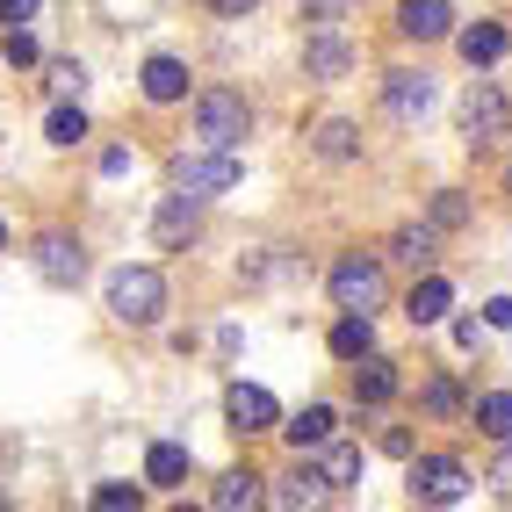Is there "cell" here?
Segmentation results:
<instances>
[{
  "mask_svg": "<svg viewBox=\"0 0 512 512\" xmlns=\"http://www.w3.org/2000/svg\"><path fill=\"white\" fill-rule=\"evenodd\" d=\"M145 476H152V484H181V476H188V448H174V440H159V448L145 455Z\"/></svg>",
  "mask_w": 512,
  "mask_h": 512,
  "instance_id": "obj_23",
  "label": "cell"
},
{
  "mask_svg": "<svg viewBox=\"0 0 512 512\" xmlns=\"http://www.w3.org/2000/svg\"><path fill=\"white\" fill-rule=\"evenodd\" d=\"M282 433H289V448H296V455H303V448H325V440L339 433V412H332V404H303V412H296Z\"/></svg>",
  "mask_w": 512,
  "mask_h": 512,
  "instance_id": "obj_15",
  "label": "cell"
},
{
  "mask_svg": "<svg viewBox=\"0 0 512 512\" xmlns=\"http://www.w3.org/2000/svg\"><path fill=\"white\" fill-rule=\"evenodd\" d=\"M383 296H390V282H383V260H361V253H347L332 267V303L339 311H383Z\"/></svg>",
  "mask_w": 512,
  "mask_h": 512,
  "instance_id": "obj_5",
  "label": "cell"
},
{
  "mask_svg": "<svg viewBox=\"0 0 512 512\" xmlns=\"http://www.w3.org/2000/svg\"><path fill=\"white\" fill-rule=\"evenodd\" d=\"M469 224V195L462 188H440L433 195V231H462Z\"/></svg>",
  "mask_w": 512,
  "mask_h": 512,
  "instance_id": "obj_26",
  "label": "cell"
},
{
  "mask_svg": "<svg viewBox=\"0 0 512 512\" xmlns=\"http://www.w3.org/2000/svg\"><path fill=\"white\" fill-rule=\"evenodd\" d=\"M448 311H455V289H448V282H440V275H426V282H419L412 296H404V318H412L419 332H426V325H440V318H448Z\"/></svg>",
  "mask_w": 512,
  "mask_h": 512,
  "instance_id": "obj_14",
  "label": "cell"
},
{
  "mask_svg": "<svg viewBox=\"0 0 512 512\" xmlns=\"http://www.w3.org/2000/svg\"><path fill=\"white\" fill-rule=\"evenodd\" d=\"M37 275L51 282V289H73L80 275H87V246L73 231H44L37 238Z\"/></svg>",
  "mask_w": 512,
  "mask_h": 512,
  "instance_id": "obj_7",
  "label": "cell"
},
{
  "mask_svg": "<svg viewBox=\"0 0 512 512\" xmlns=\"http://www.w3.org/2000/svg\"><path fill=\"white\" fill-rule=\"evenodd\" d=\"M224 419H231L238 433H267V426H282V404L267 397L260 383H231V390H224Z\"/></svg>",
  "mask_w": 512,
  "mask_h": 512,
  "instance_id": "obj_9",
  "label": "cell"
},
{
  "mask_svg": "<svg viewBox=\"0 0 512 512\" xmlns=\"http://www.w3.org/2000/svg\"><path fill=\"white\" fill-rule=\"evenodd\" d=\"M195 224H202V202H195V195H166L159 217H152V238L174 253V246H188V238H195Z\"/></svg>",
  "mask_w": 512,
  "mask_h": 512,
  "instance_id": "obj_10",
  "label": "cell"
},
{
  "mask_svg": "<svg viewBox=\"0 0 512 512\" xmlns=\"http://www.w3.org/2000/svg\"><path fill=\"white\" fill-rule=\"evenodd\" d=\"M354 397H361V404H390V397H397V368L375 361V354H361V368H354Z\"/></svg>",
  "mask_w": 512,
  "mask_h": 512,
  "instance_id": "obj_19",
  "label": "cell"
},
{
  "mask_svg": "<svg viewBox=\"0 0 512 512\" xmlns=\"http://www.w3.org/2000/svg\"><path fill=\"white\" fill-rule=\"evenodd\" d=\"M0 246H8V224H0Z\"/></svg>",
  "mask_w": 512,
  "mask_h": 512,
  "instance_id": "obj_38",
  "label": "cell"
},
{
  "mask_svg": "<svg viewBox=\"0 0 512 512\" xmlns=\"http://www.w3.org/2000/svg\"><path fill=\"white\" fill-rule=\"evenodd\" d=\"M325 484L339 491V484H354V476H361V448H339V440H325Z\"/></svg>",
  "mask_w": 512,
  "mask_h": 512,
  "instance_id": "obj_25",
  "label": "cell"
},
{
  "mask_svg": "<svg viewBox=\"0 0 512 512\" xmlns=\"http://www.w3.org/2000/svg\"><path fill=\"white\" fill-rule=\"evenodd\" d=\"M318 159H332V166H347V159H361V123H347V116H332V123H318Z\"/></svg>",
  "mask_w": 512,
  "mask_h": 512,
  "instance_id": "obj_17",
  "label": "cell"
},
{
  "mask_svg": "<svg viewBox=\"0 0 512 512\" xmlns=\"http://www.w3.org/2000/svg\"><path fill=\"white\" fill-rule=\"evenodd\" d=\"M289 512H325V498H332V484H325V469H311V462H296L289 476H282V491H275Z\"/></svg>",
  "mask_w": 512,
  "mask_h": 512,
  "instance_id": "obj_13",
  "label": "cell"
},
{
  "mask_svg": "<svg viewBox=\"0 0 512 512\" xmlns=\"http://www.w3.org/2000/svg\"><path fill=\"white\" fill-rule=\"evenodd\" d=\"M426 412H433V419H462V390L448 383V375H440V383H426Z\"/></svg>",
  "mask_w": 512,
  "mask_h": 512,
  "instance_id": "obj_27",
  "label": "cell"
},
{
  "mask_svg": "<svg viewBox=\"0 0 512 512\" xmlns=\"http://www.w3.org/2000/svg\"><path fill=\"white\" fill-rule=\"evenodd\" d=\"M238 181H246V166H238V152H181L174 159V188L181 195H195V202H210V195H231Z\"/></svg>",
  "mask_w": 512,
  "mask_h": 512,
  "instance_id": "obj_4",
  "label": "cell"
},
{
  "mask_svg": "<svg viewBox=\"0 0 512 512\" xmlns=\"http://www.w3.org/2000/svg\"><path fill=\"white\" fill-rule=\"evenodd\" d=\"M166 512H202V505H166Z\"/></svg>",
  "mask_w": 512,
  "mask_h": 512,
  "instance_id": "obj_37",
  "label": "cell"
},
{
  "mask_svg": "<svg viewBox=\"0 0 512 512\" xmlns=\"http://www.w3.org/2000/svg\"><path fill=\"white\" fill-rule=\"evenodd\" d=\"M37 8H44V0H0V22H8V29H22Z\"/></svg>",
  "mask_w": 512,
  "mask_h": 512,
  "instance_id": "obj_32",
  "label": "cell"
},
{
  "mask_svg": "<svg viewBox=\"0 0 512 512\" xmlns=\"http://www.w3.org/2000/svg\"><path fill=\"white\" fill-rule=\"evenodd\" d=\"M433 101H440V87H433L426 73H383V109H390L397 123H426Z\"/></svg>",
  "mask_w": 512,
  "mask_h": 512,
  "instance_id": "obj_8",
  "label": "cell"
},
{
  "mask_svg": "<svg viewBox=\"0 0 512 512\" xmlns=\"http://www.w3.org/2000/svg\"><path fill=\"white\" fill-rule=\"evenodd\" d=\"M455 51H462L469 65H498V58H505V29H498V22H476V29H462V37H455Z\"/></svg>",
  "mask_w": 512,
  "mask_h": 512,
  "instance_id": "obj_21",
  "label": "cell"
},
{
  "mask_svg": "<svg viewBox=\"0 0 512 512\" xmlns=\"http://www.w3.org/2000/svg\"><path fill=\"white\" fill-rule=\"evenodd\" d=\"M397 29L419 37V44H433V37L455 29V8H448V0H397Z\"/></svg>",
  "mask_w": 512,
  "mask_h": 512,
  "instance_id": "obj_11",
  "label": "cell"
},
{
  "mask_svg": "<svg viewBox=\"0 0 512 512\" xmlns=\"http://www.w3.org/2000/svg\"><path fill=\"white\" fill-rule=\"evenodd\" d=\"M303 73H311V80H347L354 73V51L332 44V37H318L311 51H303Z\"/></svg>",
  "mask_w": 512,
  "mask_h": 512,
  "instance_id": "obj_20",
  "label": "cell"
},
{
  "mask_svg": "<svg viewBox=\"0 0 512 512\" xmlns=\"http://www.w3.org/2000/svg\"><path fill=\"white\" fill-rule=\"evenodd\" d=\"M462 491H469V469H462L455 455H412V498H419V505L440 512V505H455Z\"/></svg>",
  "mask_w": 512,
  "mask_h": 512,
  "instance_id": "obj_6",
  "label": "cell"
},
{
  "mask_svg": "<svg viewBox=\"0 0 512 512\" xmlns=\"http://www.w3.org/2000/svg\"><path fill=\"white\" fill-rule=\"evenodd\" d=\"M246 130H253L246 94H231V87L195 94V138L210 145V152H238V145H246Z\"/></svg>",
  "mask_w": 512,
  "mask_h": 512,
  "instance_id": "obj_2",
  "label": "cell"
},
{
  "mask_svg": "<svg viewBox=\"0 0 512 512\" xmlns=\"http://www.w3.org/2000/svg\"><path fill=\"white\" fill-rule=\"evenodd\" d=\"M51 80H58L65 94H80V80H87V73H80V58H51Z\"/></svg>",
  "mask_w": 512,
  "mask_h": 512,
  "instance_id": "obj_31",
  "label": "cell"
},
{
  "mask_svg": "<svg viewBox=\"0 0 512 512\" xmlns=\"http://www.w3.org/2000/svg\"><path fill=\"white\" fill-rule=\"evenodd\" d=\"M491 484H498V491H505V505H512V440H505V455L491 462Z\"/></svg>",
  "mask_w": 512,
  "mask_h": 512,
  "instance_id": "obj_34",
  "label": "cell"
},
{
  "mask_svg": "<svg viewBox=\"0 0 512 512\" xmlns=\"http://www.w3.org/2000/svg\"><path fill=\"white\" fill-rule=\"evenodd\" d=\"M210 8H217V15H253L260 0H210Z\"/></svg>",
  "mask_w": 512,
  "mask_h": 512,
  "instance_id": "obj_36",
  "label": "cell"
},
{
  "mask_svg": "<svg viewBox=\"0 0 512 512\" xmlns=\"http://www.w3.org/2000/svg\"><path fill=\"white\" fill-rule=\"evenodd\" d=\"M87 512H138V491H130V484H101Z\"/></svg>",
  "mask_w": 512,
  "mask_h": 512,
  "instance_id": "obj_29",
  "label": "cell"
},
{
  "mask_svg": "<svg viewBox=\"0 0 512 512\" xmlns=\"http://www.w3.org/2000/svg\"><path fill=\"white\" fill-rule=\"evenodd\" d=\"M484 325H491V332H512V296H491V303H484Z\"/></svg>",
  "mask_w": 512,
  "mask_h": 512,
  "instance_id": "obj_33",
  "label": "cell"
},
{
  "mask_svg": "<svg viewBox=\"0 0 512 512\" xmlns=\"http://www.w3.org/2000/svg\"><path fill=\"white\" fill-rule=\"evenodd\" d=\"M476 426H484L491 440H512V397H505V390L476 397Z\"/></svg>",
  "mask_w": 512,
  "mask_h": 512,
  "instance_id": "obj_24",
  "label": "cell"
},
{
  "mask_svg": "<svg viewBox=\"0 0 512 512\" xmlns=\"http://www.w3.org/2000/svg\"><path fill=\"white\" fill-rule=\"evenodd\" d=\"M383 455H404V462H412V433L390 426V433H383Z\"/></svg>",
  "mask_w": 512,
  "mask_h": 512,
  "instance_id": "obj_35",
  "label": "cell"
},
{
  "mask_svg": "<svg viewBox=\"0 0 512 512\" xmlns=\"http://www.w3.org/2000/svg\"><path fill=\"white\" fill-rule=\"evenodd\" d=\"M188 94V65L181 58H145V101H181Z\"/></svg>",
  "mask_w": 512,
  "mask_h": 512,
  "instance_id": "obj_18",
  "label": "cell"
},
{
  "mask_svg": "<svg viewBox=\"0 0 512 512\" xmlns=\"http://www.w3.org/2000/svg\"><path fill=\"white\" fill-rule=\"evenodd\" d=\"M505 138H512V101H505V87L476 80L469 101H462V145H469V152H491V145H505Z\"/></svg>",
  "mask_w": 512,
  "mask_h": 512,
  "instance_id": "obj_3",
  "label": "cell"
},
{
  "mask_svg": "<svg viewBox=\"0 0 512 512\" xmlns=\"http://www.w3.org/2000/svg\"><path fill=\"white\" fill-rule=\"evenodd\" d=\"M433 246H440V231H433V224H404V231L390 238V253H397V260H412V267H433Z\"/></svg>",
  "mask_w": 512,
  "mask_h": 512,
  "instance_id": "obj_22",
  "label": "cell"
},
{
  "mask_svg": "<svg viewBox=\"0 0 512 512\" xmlns=\"http://www.w3.org/2000/svg\"><path fill=\"white\" fill-rule=\"evenodd\" d=\"M109 318L116 325H159L166 318V275L159 267H116L109 275Z\"/></svg>",
  "mask_w": 512,
  "mask_h": 512,
  "instance_id": "obj_1",
  "label": "cell"
},
{
  "mask_svg": "<svg viewBox=\"0 0 512 512\" xmlns=\"http://www.w3.org/2000/svg\"><path fill=\"white\" fill-rule=\"evenodd\" d=\"M44 130H51V145H80V138H87V116H80V109H51Z\"/></svg>",
  "mask_w": 512,
  "mask_h": 512,
  "instance_id": "obj_28",
  "label": "cell"
},
{
  "mask_svg": "<svg viewBox=\"0 0 512 512\" xmlns=\"http://www.w3.org/2000/svg\"><path fill=\"white\" fill-rule=\"evenodd\" d=\"M210 505H217V512H260V505H267V476H253V469H224L217 491H210Z\"/></svg>",
  "mask_w": 512,
  "mask_h": 512,
  "instance_id": "obj_12",
  "label": "cell"
},
{
  "mask_svg": "<svg viewBox=\"0 0 512 512\" xmlns=\"http://www.w3.org/2000/svg\"><path fill=\"white\" fill-rule=\"evenodd\" d=\"M0 51H8V65H37L44 51H37V37H29V29H8V44H0Z\"/></svg>",
  "mask_w": 512,
  "mask_h": 512,
  "instance_id": "obj_30",
  "label": "cell"
},
{
  "mask_svg": "<svg viewBox=\"0 0 512 512\" xmlns=\"http://www.w3.org/2000/svg\"><path fill=\"white\" fill-rule=\"evenodd\" d=\"M332 354H339V361L375 354V325H368V311H339V325H332Z\"/></svg>",
  "mask_w": 512,
  "mask_h": 512,
  "instance_id": "obj_16",
  "label": "cell"
}]
</instances>
